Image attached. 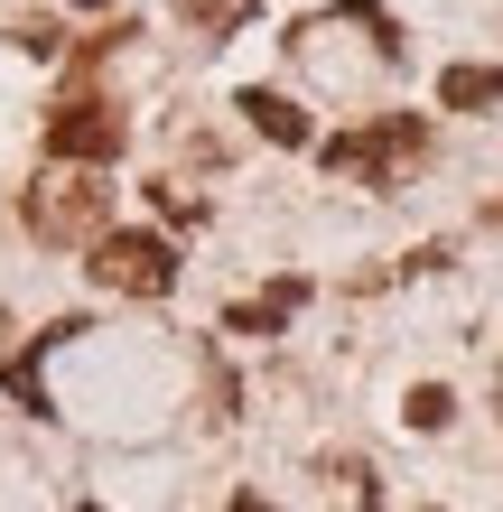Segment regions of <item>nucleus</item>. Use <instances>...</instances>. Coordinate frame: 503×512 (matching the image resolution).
Wrapping results in <instances>:
<instances>
[{
  "instance_id": "obj_1",
  "label": "nucleus",
  "mask_w": 503,
  "mask_h": 512,
  "mask_svg": "<svg viewBox=\"0 0 503 512\" xmlns=\"http://www.w3.org/2000/svg\"><path fill=\"white\" fill-rule=\"evenodd\" d=\"M317 159H327V177H354V187H373V196H401L410 168L429 159V122L420 112H373V122L336 131Z\"/></svg>"
},
{
  "instance_id": "obj_2",
  "label": "nucleus",
  "mask_w": 503,
  "mask_h": 512,
  "mask_svg": "<svg viewBox=\"0 0 503 512\" xmlns=\"http://www.w3.org/2000/svg\"><path fill=\"white\" fill-rule=\"evenodd\" d=\"M84 270H94L103 289H122V298H168V289H177V243L131 224V233H103Z\"/></svg>"
},
{
  "instance_id": "obj_3",
  "label": "nucleus",
  "mask_w": 503,
  "mask_h": 512,
  "mask_svg": "<svg viewBox=\"0 0 503 512\" xmlns=\"http://www.w3.org/2000/svg\"><path fill=\"white\" fill-rule=\"evenodd\" d=\"M122 140H131V122L103 94H75V103L47 112V159H66V168H112V159H122Z\"/></svg>"
},
{
  "instance_id": "obj_4",
  "label": "nucleus",
  "mask_w": 503,
  "mask_h": 512,
  "mask_svg": "<svg viewBox=\"0 0 503 512\" xmlns=\"http://www.w3.org/2000/svg\"><path fill=\"white\" fill-rule=\"evenodd\" d=\"M112 215V187H94V177H47L38 196H28V233L38 243H103Z\"/></svg>"
},
{
  "instance_id": "obj_5",
  "label": "nucleus",
  "mask_w": 503,
  "mask_h": 512,
  "mask_svg": "<svg viewBox=\"0 0 503 512\" xmlns=\"http://www.w3.org/2000/svg\"><path fill=\"white\" fill-rule=\"evenodd\" d=\"M243 122H252L261 140H280V149H308V140H317V131H308V103H289L280 84H252V94H243Z\"/></svg>"
},
{
  "instance_id": "obj_6",
  "label": "nucleus",
  "mask_w": 503,
  "mask_h": 512,
  "mask_svg": "<svg viewBox=\"0 0 503 512\" xmlns=\"http://www.w3.org/2000/svg\"><path fill=\"white\" fill-rule=\"evenodd\" d=\"M503 103V66H448L438 75V112H494Z\"/></svg>"
},
{
  "instance_id": "obj_7",
  "label": "nucleus",
  "mask_w": 503,
  "mask_h": 512,
  "mask_svg": "<svg viewBox=\"0 0 503 512\" xmlns=\"http://www.w3.org/2000/svg\"><path fill=\"white\" fill-rule=\"evenodd\" d=\"M299 298H308V280H280V289L243 298V308H233L224 326H233V336H271V326H289V308H299Z\"/></svg>"
},
{
  "instance_id": "obj_8",
  "label": "nucleus",
  "mask_w": 503,
  "mask_h": 512,
  "mask_svg": "<svg viewBox=\"0 0 503 512\" xmlns=\"http://www.w3.org/2000/svg\"><path fill=\"white\" fill-rule=\"evenodd\" d=\"M177 19L205 28V38H233V28L252 19V0H177Z\"/></svg>"
},
{
  "instance_id": "obj_9",
  "label": "nucleus",
  "mask_w": 503,
  "mask_h": 512,
  "mask_svg": "<svg viewBox=\"0 0 503 512\" xmlns=\"http://www.w3.org/2000/svg\"><path fill=\"white\" fill-rule=\"evenodd\" d=\"M401 419H410V429H448V419H457L448 382H420V391H410V401H401Z\"/></svg>"
},
{
  "instance_id": "obj_10",
  "label": "nucleus",
  "mask_w": 503,
  "mask_h": 512,
  "mask_svg": "<svg viewBox=\"0 0 503 512\" xmlns=\"http://www.w3.org/2000/svg\"><path fill=\"white\" fill-rule=\"evenodd\" d=\"M150 196H159V215H168V224H205V205H196L187 187H150Z\"/></svg>"
},
{
  "instance_id": "obj_11",
  "label": "nucleus",
  "mask_w": 503,
  "mask_h": 512,
  "mask_svg": "<svg viewBox=\"0 0 503 512\" xmlns=\"http://www.w3.org/2000/svg\"><path fill=\"white\" fill-rule=\"evenodd\" d=\"M224 512H271V503H261V494H233V503H224Z\"/></svg>"
},
{
  "instance_id": "obj_12",
  "label": "nucleus",
  "mask_w": 503,
  "mask_h": 512,
  "mask_svg": "<svg viewBox=\"0 0 503 512\" xmlns=\"http://www.w3.org/2000/svg\"><path fill=\"white\" fill-rule=\"evenodd\" d=\"M494 419H503V373H494Z\"/></svg>"
},
{
  "instance_id": "obj_13",
  "label": "nucleus",
  "mask_w": 503,
  "mask_h": 512,
  "mask_svg": "<svg viewBox=\"0 0 503 512\" xmlns=\"http://www.w3.org/2000/svg\"><path fill=\"white\" fill-rule=\"evenodd\" d=\"M485 215H494V224H503V196H494V205H485Z\"/></svg>"
}]
</instances>
